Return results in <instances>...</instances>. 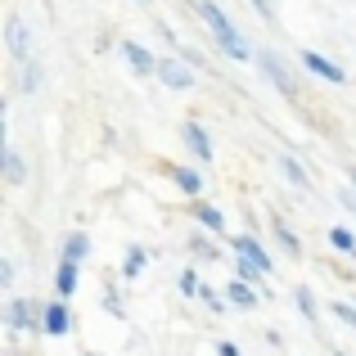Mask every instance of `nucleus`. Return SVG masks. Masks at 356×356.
Listing matches in <instances>:
<instances>
[{
  "instance_id": "obj_36",
  "label": "nucleus",
  "mask_w": 356,
  "mask_h": 356,
  "mask_svg": "<svg viewBox=\"0 0 356 356\" xmlns=\"http://www.w3.org/2000/svg\"><path fill=\"white\" fill-rule=\"evenodd\" d=\"M352 302H356V298H352Z\"/></svg>"
},
{
  "instance_id": "obj_13",
  "label": "nucleus",
  "mask_w": 356,
  "mask_h": 356,
  "mask_svg": "<svg viewBox=\"0 0 356 356\" xmlns=\"http://www.w3.org/2000/svg\"><path fill=\"white\" fill-rule=\"evenodd\" d=\"M14 90H18V95H41V90H45V63L41 59H23V63H18Z\"/></svg>"
},
{
  "instance_id": "obj_35",
  "label": "nucleus",
  "mask_w": 356,
  "mask_h": 356,
  "mask_svg": "<svg viewBox=\"0 0 356 356\" xmlns=\"http://www.w3.org/2000/svg\"><path fill=\"white\" fill-rule=\"evenodd\" d=\"M352 261H356V252H352Z\"/></svg>"
},
{
  "instance_id": "obj_22",
  "label": "nucleus",
  "mask_w": 356,
  "mask_h": 356,
  "mask_svg": "<svg viewBox=\"0 0 356 356\" xmlns=\"http://www.w3.org/2000/svg\"><path fill=\"white\" fill-rule=\"evenodd\" d=\"M293 307L302 312V321H307V325H316V321H321V302H316V289L298 284V289H293Z\"/></svg>"
},
{
  "instance_id": "obj_10",
  "label": "nucleus",
  "mask_w": 356,
  "mask_h": 356,
  "mask_svg": "<svg viewBox=\"0 0 356 356\" xmlns=\"http://www.w3.org/2000/svg\"><path fill=\"white\" fill-rule=\"evenodd\" d=\"M118 50H122V59L131 63L136 77H158V59H163V54H154L149 45H140V41H118Z\"/></svg>"
},
{
  "instance_id": "obj_29",
  "label": "nucleus",
  "mask_w": 356,
  "mask_h": 356,
  "mask_svg": "<svg viewBox=\"0 0 356 356\" xmlns=\"http://www.w3.org/2000/svg\"><path fill=\"white\" fill-rule=\"evenodd\" d=\"M14 280H18L14 261H9V257H0V289H9V293H14Z\"/></svg>"
},
{
  "instance_id": "obj_5",
  "label": "nucleus",
  "mask_w": 356,
  "mask_h": 356,
  "mask_svg": "<svg viewBox=\"0 0 356 356\" xmlns=\"http://www.w3.org/2000/svg\"><path fill=\"white\" fill-rule=\"evenodd\" d=\"M158 81H163L167 90H194L199 86V68L185 63L181 54H163V59H158Z\"/></svg>"
},
{
  "instance_id": "obj_1",
  "label": "nucleus",
  "mask_w": 356,
  "mask_h": 356,
  "mask_svg": "<svg viewBox=\"0 0 356 356\" xmlns=\"http://www.w3.org/2000/svg\"><path fill=\"white\" fill-rule=\"evenodd\" d=\"M194 14L208 23V32H212V41H217V50L226 54L230 63H252V59H257V50L243 41V32L230 23V14L217 5V0H194Z\"/></svg>"
},
{
  "instance_id": "obj_31",
  "label": "nucleus",
  "mask_w": 356,
  "mask_h": 356,
  "mask_svg": "<svg viewBox=\"0 0 356 356\" xmlns=\"http://www.w3.org/2000/svg\"><path fill=\"white\" fill-rule=\"evenodd\" d=\"M339 203L348 208V217H356V190H339Z\"/></svg>"
},
{
  "instance_id": "obj_27",
  "label": "nucleus",
  "mask_w": 356,
  "mask_h": 356,
  "mask_svg": "<svg viewBox=\"0 0 356 356\" xmlns=\"http://www.w3.org/2000/svg\"><path fill=\"white\" fill-rule=\"evenodd\" d=\"M176 289H181V298H199L203 293V280L194 266H181V275H176Z\"/></svg>"
},
{
  "instance_id": "obj_3",
  "label": "nucleus",
  "mask_w": 356,
  "mask_h": 356,
  "mask_svg": "<svg viewBox=\"0 0 356 356\" xmlns=\"http://www.w3.org/2000/svg\"><path fill=\"white\" fill-rule=\"evenodd\" d=\"M252 63H257L261 77H266L284 99H302V77H298V72L284 63V54H275V50H257V59H252Z\"/></svg>"
},
{
  "instance_id": "obj_7",
  "label": "nucleus",
  "mask_w": 356,
  "mask_h": 356,
  "mask_svg": "<svg viewBox=\"0 0 356 356\" xmlns=\"http://www.w3.org/2000/svg\"><path fill=\"white\" fill-rule=\"evenodd\" d=\"M298 63H302L312 77H321V81H330V86H348V72L339 68V63L330 59V54H321V50H302L298 54Z\"/></svg>"
},
{
  "instance_id": "obj_8",
  "label": "nucleus",
  "mask_w": 356,
  "mask_h": 356,
  "mask_svg": "<svg viewBox=\"0 0 356 356\" xmlns=\"http://www.w3.org/2000/svg\"><path fill=\"white\" fill-rule=\"evenodd\" d=\"M5 50H9V59H14V63L32 59V32H27L23 14H9L5 18Z\"/></svg>"
},
{
  "instance_id": "obj_23",
  "label": "nucleus",
  "mask_w": 356,
  "mask_h": 356,
  "mask_svg": "<svg viewBox=\"0 0 356 356\" xmlns=\"http://www.w3.org/2000/svg\"><path fill=\"white\" fill-rule=\"evenodd\" d=\"M99 307H104L113 321H127V302H122V289L113 280H104V293H99Z\"/></svg>"
},
{
  "instance_id": "obj_18",
  "label": "nucleus",
  "mask_w": 356,
  "mask_h": 356,
  "mask_svg": "<svg viewBox=\"0 0 356 356\" xmlns=\"http://www.w3.org/2000/svg\"><path fill=\"white\" fill-rule=\"evenodd\" d=\"M59 257H68V261H86L90 257V235L86 230H68L59 243Z\"/></svg>"
},
{
  "instance_id": "obj_6",
  "label": "nucleus",
  "mask_w": 356,
  "mask_h": 356,
  "mask_svg": "<svg viewBox=\"0 0 356 356\" xmlns=\"http://www.w3.org/2000/svg\"><path fill=\"white\" fill-rule=\"evenodd\" d=\"M72 325H77V321H72L68 298H59V293L45 298V316H41V334H45V339H68Z\"/></svg>"
},
{
  "instance_id": "obj_14",
  "label": "nucleus",
  "mask_w": 356,
  "mask_h": 356,
  "mask_svg": "<svg viewBox=\"0 0 356 356\" xmlns=\"http://www.w3.org/2000/svg\"><path fill=\"white\" fill-rule=\"evenodd\" d=\"M77 284H81V261H68V257H59V266H54V293H59V298H68V302H72Z\"/></svg>"
},
{
  "instance_id": "obj_16",
  "label": "nucleus",
  "mask_w": 356,
  "mask_h": 356,
  "mask_svg": "<svg viewBox=\"0 0 356 356\" xmlns=\"http://www.w3.org/2000/svg\"><path fill=\"white\" fill-rule=\"evenodd\" d=\"M172 181H176V190H181L185 199H203V190H208V181H203L199 167H172Z\"/></svg>"
},
{
  "instance_id": "obj_19",
  "label": "nucleus",
  "mask_w": 356,
  "mask_h": 356,
  "mask_svg": "<svg viewBox=\"0 0 356 356\" xmlns=\"http://www.w3.org/2000/svg\"><path fill=\"white\" fill-rule=\"evenodd\" d=\"M280 172H284V181L293 185V190H302V194H312V176H307V167L298 163L293 154H280Z\"/></svg>"
},
{
  "instance_id": "obj_34",
  "label": "nucleus",
  "mask_w": 356,
  "mask_h": 356,
  "mask_svg": "<svg viewBox=\"0 0 356 356\" xmlns=\"http://www.w3.org/2000/svg\"><path fill=\"white\" fill-rule=\"evenodd\" d=\"M136 5H149V0H136Z\"/></svg>"
},
{
  "instance_id": "obj_12",
  "label": "nucleus",
  "mask_w": 356,
  "mask_h": 356,
  "mask_svg": "<svg viewBox=\"0 0 356 356\" xmlns=\"http://www.w3.org/2000/svg\"><path fill=\"white\" fill-rule=\"evenodd\" d=\"M226 298H230V307H235V312H257L266 293H261L257 284H248V280H239V275H235V280L226 284Z\"/></svg>"
},
{
  "instance_id": "obj_21",
  "label": "nucleus",
  "mask_w": 356,
  "mask_h": 356,
  "mask_svg": "<svg viewBox=\"0 0 356 356\" xmlns=\"http://www.w3.org/2000/svg\"><path fill=\"white\" fill-rule=\"evenodd\" d=\"M270 230H275V243L289 252V257H302V239H298V230H289V221H280V217H270Z\"/></svg>"
},
{
  "instance_id": "obj_30",
  "label": "nucleus",
  "mask_w": 356,
  "mask_h": 356,
  "mask_svg": "<svg viewBox=\"0 0 356 356\" xmlns=\"http://www.w3.org/2000/svg\"><path fill=\"white\" fill-rule=\"evenodd\" d=\"M248 5L257 9V14L266 18V23H275V18H280V14H275V0H248Z\"/></svg>"
},
{
  "instance_id": "obj_25",
  "label": "nucleus",
  "mask_w": 356,
  "mask_h": 356,
  "mask_svg": "<svg viewBox=\"0 0 356 356\" xmlns=\"http://www.w3.org/2000/svg\"><path fill=\"white\" fill-rule=\"evenodd\" d=\"M199 302L208 307V312H230V298H226V289H217V284H203V293H199Z\"/></svg>"
},
{
  "instance_id": "obj_33",
  "label": "nucleus",
  "mask_w": 356,
  "mask_h": 356,
  "mask_svg": "<svg viewBox=\"0 0 356 356\" xmlns=\"http://www.w3.org/2000/svg\"><path fill=\"white\" fill-rule=\"evenodd\" d=\"M348 181H352V190H356V167H348Z\"/></svg>"
},
{
  "instance_id": "obj_24",
  "label": "nucleus",
  "mask_w": 356,
  "mask_h": 356,
  "mask_svg": "<svg viewBox=\"0 0 356 356\" xmlns=\"http://www.w3.org/2000/svg\"><path fill=\"white\" fill-rule=\"evenodd\" d=\"M235 275H239V280H248V284H257L261 293H266V280H270V275H266V270H261L252 257H239V252H235Z\"/></svg>"
},
{
  "instance_id": "obj_15",
  "label": "nucleus",
  "mask_w": 356,
  "mask_h": 356,
  "mask_svg": "<svg viewBox=\"0 0 356 356\" xmlns=\"http://www.w3.org/2000/svg\"><path fill=\"white\" fill-rule=\"evenodd\" d=\"M0 172H5V181L14 185H27V163H23V154H18L14 145H0Z\"/></svg>"
},
{
  "instance_id": "obj_9",
  "label": "nucleus",
  "mask_w": 356,
  "mask_h": 356,
  "mask_svg": "<svg viewBox=\"0 0 356 356\" xmlns=\"http://www.w3.org/2000/svg\"><path fill=\"white\" fill-rule=\"evenodd\" d=\"M226 243H230V248L239 252V257H252V261H257L261 270H266V275L275 270V257L266 252V243H261V235H257V230H243V235H230Z\"/></svg>"
},
{
  "instance_id": "obj_26",
  "label": "nucleus",
  "mask_w": 356,
  "mask_h": 356,
  "mask_svg": "<svg viewBox=\"0 0 356 356\" xmlns=\"http://www.w3.org/2000/svg\"><path fill=\"white\" fill-rule=\"evenodd\" d=\"M325 239H330V248L348 252V257H352V252H356V235H352L348 226H330V230H325Z\"/></svg>"
},
{
  "instance_id": "obj_28",
  "label": "nucleus",
  "mask_w": 356,
  "mask_h": 356,
  "mask_svg": "<svg viewBox=\"0 0 356 356\" xmlns=\"http://www.w3.org/2000/svg\"><path fill=\"white\" fill-rule=\"evenodd\" d=\"M330 312L339 316V321L348 325V330H356V302H330Z\"/></svg>"
},
{
  "instance_id": "obj_11",
  "label": "nucleus",
  "mask_w": 356,
  "mask_h": 356,
  "mask_svg": "<svg viewBox=\"0 0 356 356\" xmlns=\"http://www.w3.org/2000/svg\"><path fill=\"white\" fill-rule=\"evenodd\" d=\"M190 217H194V226L212 230L217 239H230V235H226V212H221L217 203H208V199H190Z\"/></svg>"
},
{
  "instance_id": "obj_32",
  "label": "nucleus",
  "mask_w": 356,
  "mask_h": 356,
  "mask_svg": "<svg viewBox=\"0 0 356 356\" xmlns=\"http://www.w3.org/2000/svg\"><path fill=\"white\" fill-rule=\"evenodd\" d=\"M217 356H239V348H235L230 339H221V343H217Z\"/></svg>"
},
{
  "instance_id": "obj_4",
  "label": "nucleus",
  "mask_w": 356,
  "mask_h": 356,
  "mask_svg": "<svg viewBox=\"0 0 356 356\" xmlns=\"http://www.w3.org/2000/svg\"><path fill=\"white\" fill-rule=\"evenodd\" d=\"M181 145L190 149V158H194V163H203V167H212V163H217V145H212L208 127H203L199 118H185V122H181Z\"/></svg>"
},
{
  "instance_id": "obj_17",
  "label": "nucleus",
  "mask_w": 356,
  "mask_h": 356,
  "mask_svg": "<svg viewBox=\"0 0 356 356\" xmlns=\"http://www.w3.org/2000/svg\"><path fill=\"white\" fill-rule=\"evenodd\" d=\"M190 248H194V257H199V261H221V257H226V252L217 248V235H212V230H203V226H194Z\"/></svg>"
},
{
  "instance_id": "obj_20",
  "label": "nucleus",
  "mask_w": 356,
  "mask_h": 356,
  "mask_svg": "<svg viewBox=\"0 0 356 356\" xmlns=\"http://www.w3.org/2000/svg\"><path fill=\"white\" fill-rule=\"evenodd\" d=\"M149 270V248L145 243H131L127 257H122V280H140Z\"/></svg>"
},
{
  "instance_id": "obj_2",
  "label": "nucleus",
  "mask_w": 356,
  "mask_h": 356,
  "mask_svg": "<svg viewBox=\"0 0 356 356\" xmlns=\"http://www.w3.org/2000/svg\"><path fill=\"white\" fill-rule=\"evenodd\" d=\"M41 316H45V298L9 293V302H5V312H0V321H5L9 339H23V334H41Z\"/></svg>"
}]
</instances>
